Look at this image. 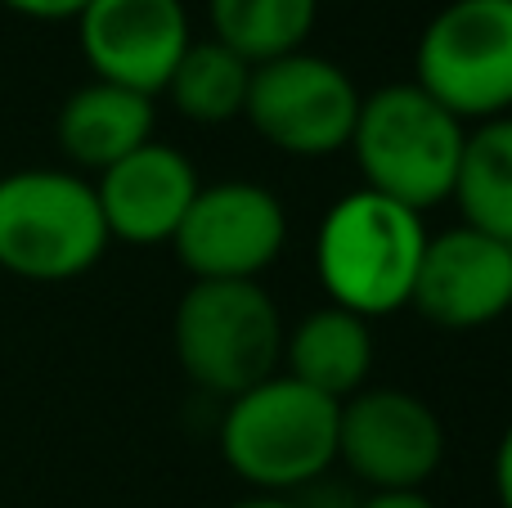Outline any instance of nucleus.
<instances>
[{
    "label": "nucleus",
    "instance_id": "nucleus-12",
    "mask_svg": "<svg viewBox=\"0 0 512 508\" xmlns=\"http://www.w3.org/2000/svg\"><path fill=\"white\" fill-rule=\"evenodd\" d=\"M198 185L203 180L180 149L162 140L140 144L135 153H126L122 162L95 176V198L104 212L108 239L135 243V248L171 243Z\"/></svg>",
    "mask_w": 512,
    "mask_h": 508
},
{
    "label": "nucleus",
    "instance_id": "nucleus-15",
    "mask_svg": "<svg viewBox=\"0 0 512 508\" xmlns=\"http://www.w3.org/2000/svg\"><path fill=\"white\" fill-rule=\"evenodd\" d=\"M454 203L468 230L512 243V113L477 122L463 135Z\"/></svg>",
    "mask_w": 512,
    "mask_h": 508
},
{
    "label": "nucleus",
    "instance_id": "nucleus-11",
    "mask_svg": "<svg viewBox=\"0 0 512 508\" xmlns=\"http://www.w3.org/2000/svg\"><path fill=\"white\" fill-rule=\"evenodd\" d=\"M409 306L445 333H477L504 320L512 311V243L468 225L427 234Z\"/></svg>",
    "mask_w": 512,
    "mask_h": 508
},
{
    "label": "nucleus",
    "instance_id": "nucleus-7",
    "mask_svg": "<svg viewBox=\"0 0 512 508\" xmlns=\"http://www.w3.org/2000/svg\"><path fill=\"white\" fill-rule=\"evenodd\" d=\"M360 99L364 95L342 63L297 50L256 63L243 117L270 149L288 158H333L351 144Z\"/></svg>",
    "mask_w": 512,
    "mask_h": 508
},
{
    "label": "nucleus",
    "instance_id": "nucleus-10",
    "mask_svg": "<svg viewBox=\"0 0 512 508\" xmlns=\"http://www.w3.org/2000/svg\"><path fill=\"white\" fill-rule=\"evenodd\" d=\"M77 45L95 81L162 95L189 50L185 0H90L77 18Z\"/></svg>",
    "mask_w": 512,
    "mask_h": 508
},
{
    "label": "nucleus",
    "instance_id": "nucleus-16",
    "mask_svg": "<svg viewBox=\"0 0 512 508\" xmlns=\"http://www.w3.org/2000/svg\"><path fill=\"white\" fill-rule=\"evenodd\" d=\"M207 18H212V41L256 68L306 50L319 0H207Z\"/></svg>",
    "mask_w": 512,
    "mask_h": 508
},
{
    "label": "nucleus",
    "instance_id": "nucleus-19",
    "mask_svg": "<svg viewBox=\"0 0 512 508\" xmlns=\"http://www.w3.org/2000/svg\"><path fill=\"white\" fill-rule=\"evenodd\" d=\"M495 495L504 508H512V423L504 437H499V450H495Z\"/></svg>",
    "mask_w": 512,
    "mask_h": 508
},
{
    "label": "nucleus",
    "instance_id": "nucleus-8",
    "mask_svg": "<svg viewBox=\"0 0 512 508\" xmlns=\"http://www.w3.org/2000/svg\"><path fill=\"white\" fill-rule=\"evenodd\" d=\"M171 248L194 284H261L288 248V212L256 180L198 185Z\"/></svg>",
    "mask_w": 512,
    "mask_h": 508
},
{
    "label": "nucleus",
    "instance_id": "nucleus-21",
    "mask_svg": "<svg viewBox=\"0 0 512 508\" xmlns=\"http://www.w3.org/2000/svg\"><path fill=\"white\" fill-rule=\"evenodd\" d=\"M230 508H301L297 500H292V495H248V500H234Z\"/></svg>",
    "mask_w": 512,
    "mask_h": 508
},
{
    "label": "nucleus",
    "instance_id": "nucleus-2",
    "mask_svg": "<svg viewBox=\"0 0 512 508\" xmlns=\"http://www.w3.org/2000/svg\"><path fill=\"white\" fill-rule=\"evenodd\" d=\"M463 135L468 126L436 104L418 81H396L360 99L346 149L355 153L364 189L423 216L450 203Z\"/></svg>",
    "mask_w": 512,
    "mask_h": 508
},
{
    "label": "nucleus",
    "instance_id": "nucleus-3",
    "mask_svg": "<svg viewBox=\"0 0 512 508\" xmlns=\"http://www.w3.org/2000/svg\"><path fill=\"white\" fill-rule=\"evenodd\" d=\"M337 410L315 387L270 374L225 405L221 459L261 495L306 491L337 464Z\"/></svg>",
    "mask_w": 512,
    "mask_h": 508
},
{
    "label": "nucleus",
    "instance_id": "nucleus-1",
    "mask_svg": "<svg viewBox=\"0 0 512 508\" xmlns=\"http://www.w3.org/2000/svg\"><path fill=\"white\" fill-rule=\"evenodd\" d=\"M423 248L427 225L418 212L373 189L337 198L315 234V270L328 306H342L369 324L405 311L423 266Z\"/></svg>",
    "mask_w": 512,
    "mask_h": 508
},
{
    "label": "nucleus",
    "instance_id": "nucleus-13",
    "mask_svg": "<svg viewBox=\"0 0 512 508\" xmlns=\"http://www.w3.org/2000/svg\"><path fill=\"white\" fill-rule=\"evenodd\" d=\"M153 126H158V108L149 95L90 77L86 86H77L63 99L59 117H54V140L72 167L99 176L140 144H149Z\"/></svg>",
    "mask_w": 512,
    "mask_h": 508
},
{
    "label": "nucleus",
    "instance_id": "nucleus-5",
    "mask_svg": "<svg viewBox=\"0 0 512 508\" xmlns=\"http://www.w3.org/2000/svg\"><path fill=\"white\" fill-rule=\"evenodd\" d=\"M176 360L194 387L234 401L283 365V315L261 284H189L171 320Z\"/></svg>",
    "mask_w": 512,
    "mask_h": 508
},
{
    "label": "nucleus",
    "instance_id": "nucleus-14",
    "mask_svg": "<svg viewBox=\"0 0 512 508\" xmlns=\"http://www.w3.org/2000/svg\"><path fill=\"white\" fill-rule=\"evenodd\" d=\"M283 374L342 405L346 396L369 387L373 374L369 320L342 311V306H319V311L301 315L292 329H283Z\"/></svg>",
    "mask_w": 512,
    "mask_h": 508
},
{
    "label": "nucleus",
    "instance_id": "nucleus-20",
    "mask_svg": "<svg viewBox=\"0 0 512 508\" xmlns=\"http://www.w3.org/2000/svg\"><path fill=\"white\" fill-rule=\"evenodd\" d=\"M360 508H436V504L423 491H369Z\"/></svg>",
    "mask_w": 512,
    "mask_h": 508
},
{
    "label": "nucleus",
    "instance_id": "nucleus-4",
    "mask_svg": "<svg viewBox=\"0 0 512 508\" xmlns=\"http://www.w3.org/2000/svg\"><path fill=\"white\" fill-rule=\"evenodd\" d=\"M95 180L68 167H23L0 176V270L27 284H68L108 252Z\"/></svg>",
    "mask_w": 512,
    "mask_h": 508
},
{
    "label": "nucleus",
    "instance_id": "nucleus-18",
    "mask_svg": "<svg viewBox=\"0 0 512 508\" xmlns=\"http://www.w3.org/2000/svg\"><path fill=\"white\" fill-rule=\"evenodd\" d=\"M0 5L18 18H36V23H72L90 0H0Z\"/></svg>",
    "mask_w": 512,
    "mask_h": 508
},
{
    "label": "nucleus",
    "instance_id": "nucleus-9",
    "mask_svg": "<svg viewBox=\"0 0 512 508\" xmlns=\"http://www.w3.org/2000/svg\"><path fill=\"white\" fill-rule=\"evenodd\" d=\"M441 459V419L405 387H360L337 410V464L369 491H423Z\"/></svg>",
    "mask_w": 512,
    "mask_h": 508
},
{
    "label": "nucleus",
    "instance_id": "nucleus-6",
    "mask_svg": "<svg viewBox=\"0 0 512 508\" xmlns=\"http://www.w3.org/2000/svg\"><path fill=\"white\" fill-rule=\"evenodd\" d=\"M418 86L463 126L512 113V0H450L414 50Z\"/></svg>",
    "mask_w": 512,
    "mask_h": 508
},
{
    "label": "nucleus",
    "instance_id": "nucleus-17",
    "mask_svg": "<svg viewBox=\"0 0 512 508\" xmlns=\"http://www.w3.org/2000/svg\"><path fill=\"white\" fill-rule=\"evenodd\" d=\"M248 81H252V63H243L234 50H225L221 41L207 36V41H189V50L180 54L162 95L171 99V108L185 122L225 126L234 117H243Z\"/></svg>",
    "mask_w": 512,
    "mask_h": 508
}]
</instances>
